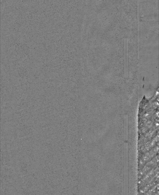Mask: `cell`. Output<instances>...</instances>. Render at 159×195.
<instances>
[{
    "label": "cell",
    "mask_w": 159,
    "mask_h": 195,
    "mask_svg": "<svg viewBox=\"0 0 159 195\" xmlns=\"http://www.w3.org/2000/svg\"><path fill=\"white\" fill-rule=\"evenodd\" d=\"M125 1L126 2H127L128 0H125Z\"/></svg>",
    "instance_id": "6da1fadb"
}]
</instances>
